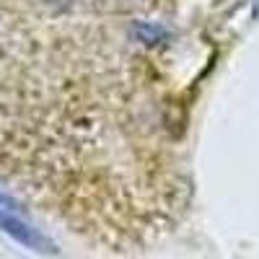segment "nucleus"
Returning <instances> with one entry per match:
<instances>
[{
  "instance_id": "nucleus-2",
  "label": "nucleus",
  "mask_w": 259,
  "mask_h": 259,
  "mask_svg": "<svg viewBox=\"0 0 259 259\" xmlns=\"http://www.w3.org/2000/svg\"><path fill=\"white\" fill-rule=\"evenodd\" d=\"M138 34H140V39L145 41V45H150L153 39L163 36V29H158V26H138Z\"/></svg>"
},
{
  "instance_id": "nucleus-1",
  "label": "nucleus",
  "mask_w": 259,
  "mask_h": 259,
  "mask_svg": "<svg viewBox=\"0 0 259 259\" xmlns=\"http://www.w3.org/2000/svg\"><path fill=\"white\" fill-rule=\"evenodd\" d=\"M0 228H3L6 233H11L16 241H21L24 246L29 249H36V251H47V241H45V236H39L34 228H29L26 223H21L18 218H13V215L8 212H0Z\"/></svg>"
}]
</instances>
